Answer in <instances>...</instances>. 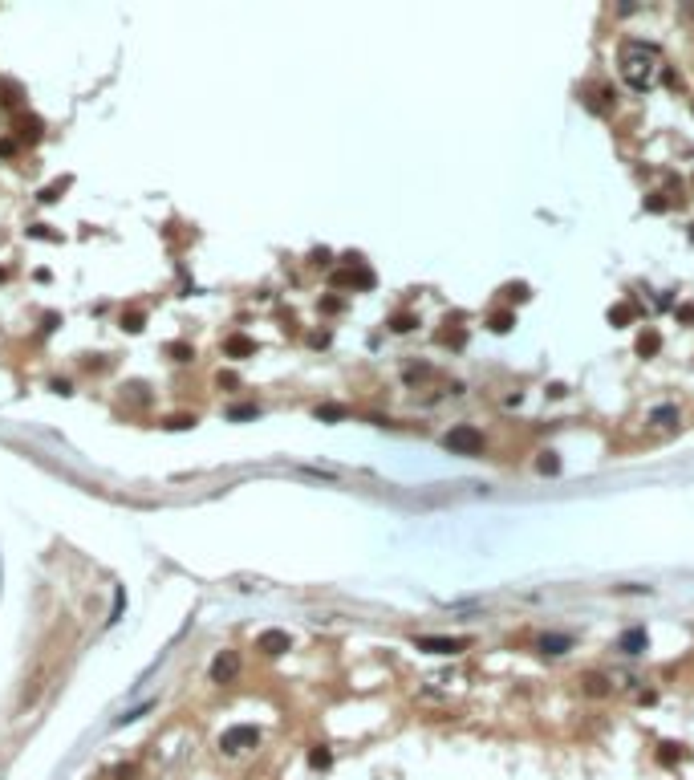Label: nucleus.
Wrapping results in <instances>:
<instances>
[{"instance_id":"obj_24","label":"nucleus","mask_w":694,"mask_h":780,"mask_svg":"<svg viewBox=\"0 0 694 780\" xmlns=\"http://www.w3.org/2000/svg\"><path fill=\"white\" fill-rule=\"evenodd\" d=\"M69 183H73V179H57V183H49L45 191H41V203H57V199H61V191L69 187Z\"/></svg>"},{"instance_id":"obj_13","label":"nucleus","mask_w":694,"mask_h":780,"mask_svg":"<svg viewBox=\"0 0 694 780\" xmlns=\"http://www.w3.org/2000/svg\"><path fill=\"white\" fill-rule=\"evenodd\" d=\"M662 350V338H658V329H646V333H638V358H654Z\"/></svg>"},{"instance_id":"obj_15","label":"nucleus","mask_w":694,"mask_h":780,"mask_svg":"<svg viewBox=\"0 0 694 780\" xmlns=\"http://www.w3.org/2000/svg\"><path fill=\"white\" fill-rule=\"evenodd\" d=\"M650 422H654V427H666V431H674V427H678V410H674V406H658V410L650 415Z\"/></svg>"},{"instance_id":"obj_22","label":"nucleus","mask_w":694,"mask_h":780,"mask_svg":"<svg viewBox=\"0 0 694 780\" xmlns=\"http://www.w3.org/2000/svg\"><path fill=\"white\" fill-rule=\"evenodd\" d=\"M309 764H313V768L321 772V768H329V764H333V752H329L325 744H317L313 752H309Z\"/></svg>"},{"instance_id":"obj_5","label":"nucleus","mask_w":694,"mask_h":780,"mask_svg":"<svg viewBox=\"0 0 694 780\" xmlns=\"http://www.w3.org/2000/svg\"><path fill=\"white\" fill-rule=\"evenodd\" d=\"M236 679H240V654L236 650H220L211 658V682L227 687V682H236Z\"/></svg>"},{"instance_id":"obj_21","label":"nucleus","mask_w":694,"mask_h":780,"mask_svg":"<svg viewBox=\"0 0 694 780\" xmlns=\"http://www.w3.org/2000/svg\"><path fill=\"white\" fill-rule=\"evenodd\" d=\"M167 354L175 358V362H195V345H187V341H167Z\"/></svg>"},{"instance_id":"obj_12","label":"nucleus","mask_w":694,"mask_h":780,"mask_svg":"<svg viewBox=\"0 0 694 780\" xmlns=\"http://www.w3.org/2000/svg\"><path fill=\"white\" fill-rule=\"evenodd\" d=\"M224 354L227 358H252L256 354V341L248 338V333H232V338H224Z\"/></svg>"},{"instance_id":"obj_40","label":"nucleus","mask_w":694,"mask_h":780,"mask_svg":"<svg viewBox=\"0 0 694 780\" xmlns=\"http://www.w3.org/2000/svg\"><path fill=\"white\" fill-rule=\"evenodd\" d=\"M658 309H674V292H662V297H658Z\"/></svg>"},{"instance_id":"obj_34","label":"nucleus","mask_w":694,"mask_h":780,"mask_svg":"<svg viewBox=\"0 0 694 780\" xmlns=\"http://www.w3.org/2000/svg\"><path fill=\"white\" fill-rule=\"evenodd\" d=\"M29 236H37V240H61V236H57V232H49L45 224H32V228H29Z\"/></svg>"},{"instance_id":"obj_10","label":"nucleus","mask_w":694,"mask_h":780,"mask_svg":"<svg viewBox=\"0 0 694 780\" xmlns=\"http://www.w3.org/2000/svg\"><path fill=\"white\" fill-rule=\"evenodd\" d=\"M414 646L426 654H459V650H467V642L463 638H419Z\"/></svg>"},{"instance_id":"obj_8","label":"nucleus","mask_w":694,"mask_h":780,"mask_svg":"<svg viewBox=\"0 0 694 780\" xmlns=\"http://www.w3.org/2000/svg\"><path fill=\"white\" fill-rule=\"evenodd\" d=\"M536 650L540 654H549V658H556V654H568L573 650V638L568 634H536Z\"/></svg>"},{"instance_id":"obj_18","label":"nucleus","mask_w":694,"mask_h":780,"mask_svg":"<svg viewBox=\"0 0 694 780\" xmlns=\"http://www.w3.org/2000/svg\"><path fill=\"white\" fill-rule=\"evenodd\" d=\"M633 321V305L630 301H621V305L609 309V325H617V329H626V325Z\"/></svg>"},{"instance_id":"obj_17","label":"nucleus","mask_w":694,"mask_h":780,"mask_svg":"<svg viewBox=\"0 0 694 780\" xmlns=\"http://www.w3.org/2000/svg\"><path fill=\"white\" fill-rule=\"evenodd\" d=\"M313 415H317L321 422H341L345 415H349V410H345V406H337V403H321L317 410H313Z\"/></svg>"},{"instance_id":"obj_39","label":"nucleus","mask_w":694,"mask_h":780,"mask_svg":"<svg viewBox=\"0 0 694 780\" xmlns=\"http://www.w3.org/2000/svg\"><path fill=\"white\" fill-rule=\"evenodd\" d=\"M321 313H341V301L337 297H321Z\"/></svg>"},{"instance_id":"obj_29","label":"nucleus","mask_w":694,"mask_h":780,"mask_svg":"<svg viewBox=\"0 0 694 780\" xmlns=\"http://www.w3.org/2000/svg\"><path fill=\"white\" fill-rule=\"evenodd\" d=\"M114 780H138V764H118V768H114Z\"/></svg>"},{"instance_id":"obj_7","label":"nucleus","mask_w":694,"mask_h":780,"mask_svg":"<svg viewBox=\"0 0 694 780\" xmlns=\"http://www.w3.org/2000/svg\"><path fill=\"white\" fill-rule=\"evenodd\" d=\"M289 646H292V638H289L285 630H264V634L256 638V650H260V654H268V658H276V654H285Z\"/></svg>"},{"instance_id":"obj_3","label":"nucleus","mask_w":694,"mask_h":780,"mask_svg":"<svg viewBox=\"0 0 694 780\" xmlns=\"http://www.w3.org/2000/svg\"><path fill=\"white\" fill-rule=\"evenodd\" d=\"M333 289H373V273L361 268L357 256H345V268L333 273Z\"/></svg>"},{"instance_id":"obj_28","label":"nucleus","mask_w":694,"mask_h":780,"mask_svg":"<svg viewBox=\"0 0 694 780\" xmlns=\"http://www.w3.org/2000/svg\"><path fill=\"white\" fill-rule=\"evenodd\" d=\"M256 415H260V406H252V403H248V406H232V410H227V419H256Z\"/></svg>"},{"instance_id":"obj_6","label":"nucleus","mask_w":694,"mask_h":780,"mask_svg":"<svg viewBox=\"0 0 694 780\" xmlns=\"http://www.w3.org/2000/svg\"><path fill=\"white\" fill-rule=\"evenodd\" d=\"M256 744H260V731L248 728V723L227 728L224 735H220V748H224V752H244V748H256Z\"/></svg>"},{"instance_id":"obj_14","label":"nucleus","mask_w":694,"mask_h":780,"mask_svg":"<svg viewBox=\"0 0 694 780\" xmlns=\"http://www.w3.org/2000/svg\"><path fill=\"white\" fill-rule=\"evenodd\" d=\"M122 329H126V333H143V329H146V313L138 305L122 309Z\"/></svg>"},{"instance_id":"obj_33","label":"nucleus","mask_w":694,"mask_h":780,"mask_svg":"<svg viewBox=\"0 0 694 780\" xmlns=\"http://www.w3.org/2000/svg\"><path fill=\"white\" fill-rule=\"evenodd\" d=\"M678 756H682L678 744H662V748H658V760H666V764H674Z\"/></svg>"},{"instance_id":"obj_41","label":"nucleus","mask_w":694,"mask_h":780,"mask_svg":"<svg viewBox=\"0 0 694 780\" xmlns=\"http://www.w3.org/2000/svg\"><path fill=\"white\" fill-rule=\"evenodd\" d=\"M309 345H317V350H321V345H329V333H313V338H309Z\"/></svg>"},{"instance_id":"obj_25","label":"nucleus","mask_w":694,"mask_h":780,"mask_svg":"<svg viewBox=\"0 0 694 780\" xmlns=\"http://www.w3.org/2000/svg\"><path fill=\"white\" fill-rule=\"evenodd\" d=\"M195 422H199L195 415H171V419L162 422V427H167V431H191Z\"/></svg>"},{"instance_id":"obj_11","label":"nucleus","mask_w":694,"mask_h":780,"mask_svg":"<svg viewBox=\"0 0 694 780\" xmlns=\"http://www.w3.org/2000/svg\"><path fill=\"white\" fill-rule=\"evenodd\" d=\"M20 98H25V85L16 78H0V110H16L20 106Z\"/></svg>"},{"instance_id":"obj_37","label":"nucleus","mask_w":694,"mask_h":780,"mask_svg":"<svg viewBox=\"0 0 694 780\" xmlns=\"http://www.w3.org/2000/svg\"><path fill=\"white\" fill-rule=\"evenodd\" d=\"M674 317H678L682 325H690L694 321V305H678V309H674Z\"/></svg>"},{"instance_id":"obj_19","label":"nucleus","mask_w":694,"mask_h":780,"mask_svg":"<svg viewBox=\"0 0 694 780\" xmlns=\"http://www.w3.org/2000/svg\"><path fill=\"white\" fill-rule=\"evenodd\" d=\"M581 682H585V695H609V679H605V675H593V670H589Z\"/></svg>"},{"instance_id":"obj_26","label":"nucleus","mask_w":694,"mask_h":780,"mask_svg":"<svg viewBox=\"0 0 694 780\" xmlns=\"http://www.w3.org/2000/svg\"><path fill=\"white\" fill-rule=\"evenodd\" d=\"M414 317H410V313H394V317H390V329H394V333H410V329H414Z\"/></svg>"},{"instance_id":"obj_9","label":"nucleus","mask_w":694,"mask_h":780,"mask_svg":"<svg viewBox=\"0 0 694 780\" xmlns=\"http://www.w3.org/2000/svg\"><path fill=\"white\" fill-rule=\"evenodd\" d=\"M646 646H650V634L642 630V626H633V630H626L621 638H617V650H621V654H633V658L646 654Z\"/></svg>"},{"instance_id":"obj_1","label":"nucleus","mask_w":694,"mask_h":780,"mask_svg":"<svg viewBox=\"0 0 694 780\" xmlns=\"http://www.w3.org/2000/svg\"><path fill=\"white\" fill-rule=\"evenodd\" d=\"M617 73H621V81H626L630 90L646 94V90H654L658 78L666 73L662 53H658L654 45H646V41H626V45L617 49Z\"/></svg>"},{"instance_id":"obj_2","label":"nucleus","mask_w":694,"mask_h":780,"mask_svg":"<svg viewBox=\"0 0 694 780\" xmlns=\"http://www.w3.org/2000/svg\"><path fill=\"white\" fill-rule=\"evenodd\" d=\"M443 443L451 447V451H459V455H479L484 451V431H475V427H451L447 435H443Z\"/></svg>"},{"instance_id":"obj_4","label":"nucleus","mask_w":694,"mask_h":780,"mask_svg":"<svg viewBox=\"0 0 694 780\" xmlns=\"http://www.w3.org/2000/svg\"><path fill=\"white\" fill-rule=\"evenodd\" d=\"M13 138L20 146H37L45 138V118L41 114H16L13 118Z\"/></svg>"},{"instance_id":"obj_38","label":"nucleus","mask_w":694,"mask_h":780,"mask_svg":"<svg viewBox=\"0 0 694 780\" xmlns=\"http://www.w3.org/2000/svg\"><path fill=\"white\" fill-rule=\"evenodd\" d=\"M329 248H313V264H317V268H325V264H329Z\"/></svg>"},{"instance_id":"obj_35","label":"nucleus","mask_w":694,"mask_h":780,"mask_svg":"<svg viewBox=\"0 0 694 780\" xmlns=\"http://www.w3.org/2000/svg\"><path fill=\"white\" fill-rule=\"evenodd\" d=\"M512 301H528V297H532V289H528V285H524V280H516V285H512Z\"/></svg>"},{"instance_id":"obj_20","label":"nucleus","mask_w":694,"mask_h":780,"mask_svg":"<svg viewBox=\"0 0 694 780\" xmlns=\"http://www.w3.org/2000/svg\"><path fill=\"white\" fill-rule=\"evenodd\" d=\"M536 471H540V475H556V471H561V455H556V451H540Z\"/></svg>"},{"instance_id":"obj_36","label":"nucleus","mask_w":694,"mask_h":780,"mask_svg":"<svg viewBox=\"0 0 694 780\" xmlns=\"http://www.w3.org/2000/svg\"><path fill=\"white\" fill-rule=\"evenodd\" d=\"M438 341L451 345V350H459V345H463V333H451V329H447V333H438Z\"/></svg>"},{"instance_id":"obj_31","label":"nucleus","mask_w":694,"mask_h":780,"mask_svg":"<svg viewBox=\"0 0 694 780\" xmlns=\"http://www.w3.org/2000/svg\"><path fill=\"white\" fill-rule=\"evenodd\" d=\"M16 150H20V143H16L13 134H8V138H0V159H13Z\"/></svg>"},{"instance_id":"obj_30","label":"nucleus","mask_w":694,"mask_h":780,"mask_svg":"<svg viewBox=\"0 0 694 780\" xmlns=\"http://www.w3.org/2000/svg\"><path fill=\"white\" fill-rule=\"evenodd\" d=\"M666 208H670V199H666L662 191H654V195L646 199V211H666Z\"/></svg>"},{"instance_id":"obj_23","label":"nucleus","mask_w":694,"mask_h":780,"mask_svg":"<svg viewBox=\"0 0 694 780\" xmlns=\"http://www.w3.org/2000/svg\"><path fill=\"white\" fill-rule=\"evenodd\" d=\"M487 329H491V333H508V329H512V313H508V309H503V313H491V317H487Z\"/></svg>"},{"instance_id":"obj_16","label":"nucleus","mask_w":694,"mask_h":780,"mask_svg":"<svg viewBox=\"0 0 694 780\" xmlns=\"http://www.w3.org/2000/svg\"><path fill=\"white\" fill-rule=\"evenodd\" d=\"M589 110L609 114L614 110V94H609V90H589Z\"/></svg>"},{"instance_id":"obj_32","label":"nucleus","mask_w":694,"mask_h":780,"mask_svg":"<svg viewBox=\"0 0 694 780\" xmlns=\"http://www.w3.org/2000/svg\"><path fill=\"white\" fill-rule=\"evenodd\" d=\"M49 390H53V394H73V382H69V378H53V382H49Z\"/></svg>"},{"instance_id":"obj_27","label":"nucleus","mask_w":694,"mask_h":780,"mask_svg":"<svg viewBox=\"0 0 694 780\" xmlns=\"http://www.w3.org/2000/svg\"><path fill=\"white\" fill-rule=\"evenodd\" d=\"M215 386H220V390H236V386H240V378H236L232 370H220V374H215Z\"/></svg>"}]
</instances>
